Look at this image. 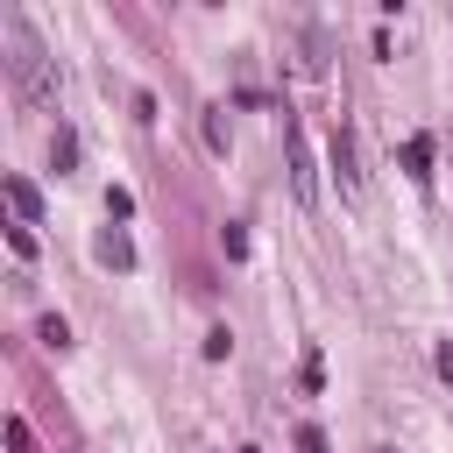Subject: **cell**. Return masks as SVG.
Here are the masks:
<instances>
[{
	"label": "cell",
	"instance_id": "obj_15",
	"mask_svg": "<svg viewBox=\"0 0 453 453\" xmlns=\"http://www.w3.org/2000/svg\"><path fill=\"white\" fill-rule=\"evenodd\" d=\"M432 368H439V375L453 382V340H439V354H432Z\"/></svg>",
	"mask_w": 453,
	"mask_h": 453
},
{
	"label": "cell",
	"instance_id": "obj_5",
	"mask_svg": "<svg viewBox=\"0 0 453 453\" xmlns=\"http://www.w3.org/2000/svg\"><path fill=\"white\" fill-rule=\"evenodd\" d=\"M92 255H99L106 269H134V241H127L120 226H113V234H99V241H92Z\"/></svg>",
	"mask_w": 453,
	"mask_h": 453
},
{
	"label": "cell",
	"instance_id": "obj_7",
	"mask_svg": "<svg viewBox=\"0 0 453 453\" xmlns=\"http://www.w3.org/2000/svg\"><path fill=\"white\" fill-rule=\"evenodd\" d=\"M205 149H212V156H226V149H234V127H226V106H205Z\"/></svg>",
	"mask_w": 453,
	"mask_h": 453
},
{
	"label": "cell",
	"instance_id": "obj_3",
	"mask_svg": "<svg viewBox=\"0 0 453 453\" xmlns=\"http://www.w3.org/2000/svg\"><path fill=\"white\" fill-rule=\"evenodd\" d=\"M333 170H340V191H354V198H361V149H354V134H347V127L333 134Z\"/></svg>",
	"mask_w": 453,
	"mask_h": 453
},
{
	"label": "cell",
	"instance_id": "obj_10",
	"mask_svg": "<svg viewBox=\"0 0 453 453\" xmlns=\"http://www.w3.org/2000/svg\"><path fill=\"white\" fill-rule=\"evenodd\" d=\"M35 340H42V347H71V326H64V319H57V311H50V319H42V326H35Z\"/></svg>",
	"mask_w": 453,
	"mask_h": 453
},
{
	"label": "cell",
	"instance_id": "obj_13",
	"mask_svg": "<svg viewBox=\"0 0 453 453\" xmlns=\"http://www.w3.org/2000/svg\"><path fill=\"white\" fill-rule=\"evenodd\" d=\"M226 354H234V333L212 326V333H205V361H226Z\"/></svg>",
	"mask_w": 453,
	"mask_h": 453
},
{
	"label": "cell",
	"instance_id": "obj_2",
	"mask_svg": "<svg viewBox=\"0 0 453 453\" xmlns=\"http://www.w3.org/2000/svg\"><path fill=\"white\" fill-rule=\"evenodd\" d=\"M283 163H290V198L311 212V205H319V156H311V142H304L297 120L283 127Z\"/></svg>",
	"mask_w": 453,
	"mask_h": 453
},
{
	"label": "cell",
	"instance_id": "obj_12",
	"mask_svg": "<svg viewBox=\"0 0 453 453\" xmlns=\"http://www.w3.org/2000/svg\"><path fill=\"white\" fill-rule=\"evenodd\" d=\"M7 248H14V255H21V262H35V234H28V226H21V219H14V226H7Z\"/></svg>",
	"mask_w": 453,
	"mask_h": 453
},
{
	"label": "cell",
	"instance_id": "obj_8",
	"mask_svg": "<svg viewBox=\"0 0 453 453\" xmlns=\"http://www.w3.org/2000/svg\"><path fill=\"white\" fill-rule=\"evenodd\" d=\"M50 163H57V177L78 163V134H71V127H57V134H50Z\"/></svg>",
	"mask_w": 453,
	"mask_h": 453
},
{
	"label": "cell",
	"instance_id": "obj_11",
	"mask_svg": "<svg viewBox=\"0 0 453 453\" xmlns=\"http://www.w3.org/2000/svg\"><path fill=\"white\" fill-rule=\"evenodd\" d=\"M7 453H35V432H28V418H7Z\"/></svg>",
	"mask_w": 453,
	"mask_h": 453
},
{
	"label": "cell",
	"instance_id": "obj_6",
	"mask_svg": "<svg viewBox=\"0 0 453 453\" xmlns=\"http://www.w3.org/2000/svg\"><path fill=\"white\" fill-rule=\"evenodd\" d=\"M432 156H439V142H432V134H411V142H403V170H411L418 184L432 177Z\"/></svg>",
	"mask_w": 453,
	"mask_h": 453
},
{
	"label": "cell",
	"instance_id": "obj_9",
	"mask_svg": "<svg viewBox=\"0 0 453 453\" xmlns=\"http://www.w3.org/2000/svg\"><path fill=\"white\" fill-rule=\"evenodd\" d=\"M219 255H226V262H248V226L226 219V226H219Z\"/></svg>",
	"mask_w": 453,
	"mask_h": 453
},
{
	"label": "cell",
	"instance_id": "obj_4",
	"mask_svg": "<svg viewBox=\"0 0 453 453\" xmlns=\"http://www.w3.org/2000/svg\"><path fill=\"white\" fill-rule=\"evenodd\" d=\"M7 205H14V219H21V226H35V219H42V191H35L28 177H7Z\"/></svg>",
	"mask_w": 453,
	"mask_h": 453
},
{
	"label": "cell",
	"instance_id": "obj_14",
	"mask_svg": "<svg viewBox=\"0 0 453 453\" xmlns=\"http://www.w3.org/2000/svg\"><path fill=\"white\" fill-rule=\"evenodd\" d=\"M297 453H326V432H319V425H304V432H297Z\"/></svg>",
	"mask_w": 453,
	"mask_h": 453
},
{
	"label": "cell",
	"instance_id": "obj_16",
	"mask_svg": "<svg viewBox=\"0 0 453 453\" xmlns=\"http://www.w3.org/2000/svg\"><path fill=\"white\" fill-rule=\"evenodd\" d=\"M241 453H255V446H241Z\"/></svg>",
	"mask_w": 453,
	"mask_h": 453
},
{
	"label": "cell",
	"instance_id": "obj_1",
	"mask_svg": "<svg viewBox=\"0 0 453 453\" xmlns=\"http://www.w3.org/2000/svg\"><path fill=\"white\" fill-rule=\"evenodd\" d=\"M0 35H7V78H14V92H21L28 106H50V99H57V64H50L42 35H35L14 7L0 14Z\"/></svg>",
	"mask_w": 453,
	"mask_h": 453
}]
</instances>
